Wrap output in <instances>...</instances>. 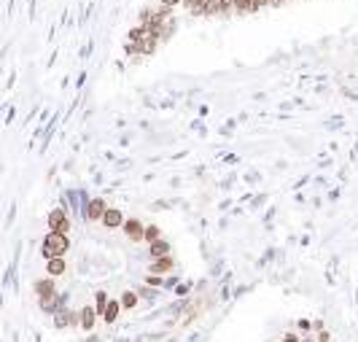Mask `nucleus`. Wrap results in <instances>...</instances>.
Instances as JSON below:
<instances>
[{
    "label": "nucleus",
    "instance_id": "nucleus-1",
    "mask_svg": "<svg viewBox=\"0 0 358 342\" xmlns=\"http://www.w3.org/2000/svg\"><path fill=\"white\" fill-rule=\"evenodd\" d=\"M70 250V237L67 235H60V232H49L40 243V256L46 261L49 259H57V256H65Z\"/></svg>",
    "mask_w": 358,
    "mask_h": 342
},
{
    "label": "nucleus",
    "instance_id": "nucleus-2",
    "mask_svg": "<svg viewBox=\"0 0 358 342\" xmlns=\"http://www.w3.org/2000/svg\"><path fill=\"white\" fill-rule=\"evenodd\" d=\"M46 224H49V232H60V235H67V232H70V218H67V213L62 208L51 210V213L46 216Z\"/></svg>",
    "mask_w": 358,
    "mask_h": 342
},
{
    "label": "nucleus",
    "instance_id": "nucleus-3",
    "mask_svg": "<svg viewBox=\"0 0 358 342\" xmlns=\"http://www.w3.org/2000/svg\"><path fill=\"white\" fill-rule=\"evenodd\" d=\"M108 213V205H105V199L102 197H92V199H86V205H84V218L86 221H102V216Z\"/></svg>",
    "mask_w": 358,
    "mask_h": 342
},
{
    "label": "nucleus",
    "instance_id": "nucleus-4",
    "mask_svg": "<svg viewBox=\"0 0 358 342\" xmlns=\"http://www.w3.org/2000/svg\"><path fill=\"white\" fill-rule=\"evenodd\" d=\"M121 229H124V235H127V240H130V243H143V240H146V226H143L137 218H127Z\"/></svg>",
    "mask_w": 358,
    "mask_h": 342
},
{
    "label": "nucleus",
    "instance_id": "nucleus-5",
    "mask_svg": "<svg viewBox=\"0 0 358 342\" xmlns=\"http://www.w3.org/2000/svg\"><path fill=\"white\" fill-rule=\"evenodd\" d=\"M35 294H38V299L43 302V299H54V296H60L57 294V286H54V278H40V280H35Z\"/></svg>",
    "mask_w": 358,
    "mask_h": 342
},
{
    "label": "nucleus",
    "instance_id": "nucleus-6",
    "mask_svg": "<svg viewBox=\"0 0 358 342\" xmlns=\"http://www.w3.org/2000/svg\"><path fill=\"white\" fill-rule=\"evenodd\" d=\"M124 213H121V210H116V208H108V213L102 216V224L108 226V229H121V226H124Z\"/></svg>",
    "mask_w": 358,
    "mask_h": 342
},
{
    "label": "nucleus",
    "instance_id": "nucleus-7",
    "mask_svg": "<svg viewBox=\"0 0 358 342\" xmlns=\"http://www.w3.org/2000/svg\"><path fill=\"white\" fill-rule=\"evenodd\" d=\"M78 326L84 329V332H92V329H95V323H97V310L95 307H84V310L78 312Z\"/></svg>",
    "mask_w": 358,
    "mask_h": 342
},
{
    "label": "nucleus",
    "instance_id": "nucleus-8",
    "mask_svg": "<svg viewBox=\"0 0 358 342\" xmlns=\"http://www.w3.org/2000/svg\"><path fill=\"white\" fill-rule=\"evenodd\" d=\"M65 270H67V261H65V256H57V259H49V261H46V272H49V278L65 275Z\"/></svg>",
    "mask_w": 358,
    "mask_h": 342
},
{
    "label": "nucleus",
    "instance_id": "nucleus-9",
    "mask_svg": "<svg viewBox=\"0 0 358 342\" xmlns=\"http://www.w3.org/2000/svg\"><path fill=\"white\" fill-rule=\"evenodd\" d=\"M172 256H162V259H151V275H164L172 270Z\"/></svg>",
    "mask_w": 358,
    "mask_h": 342
},
{
    "label": "nucleus",
    "instance_id": "nucleus-10",
    "mask_svg": "<svg viewBox=\"0 0 358 342\" xmlns=\"http://www.w3.org/2000/svg\"><path fill=\"white\" fill-rule=\"evenodd\" d=\"M76 321H81V318H76V315H73V312H57V315H54V326L57 329H65V326H73V323H76Z\"/></svg>",
    "mask_w": 358,
    "mask_h": 342
},
{
    "label": "nucleus",
    "instance_id": "nucleus-11",
    "mask_svg": "<svg viewBox=\"0 0 358 342\" xmlns=\"http://www.w3.org/2000/svg\"><path fill=\"white\" fill-rule=\"evenodd\" d=\"M121 310H124V307H121V302L111 299V302H108V307H105V315H102V321H105V323H113V321L119 318Z\"/></svg>",
    "mask_w": 358,
    "mask_h": 342
},
{
    "label": "nucleus",
    "instance_id": "nucleus-12",
    "mask_svg": "<svg viewBox=\"0 0 358 342\" xmlns=\"http://www.w3.org/2000/svg\"><path fill=\"white\" fill-rule=\"evenodd\" d=\"M119 302H121V307H124V310H135L137 302H140V294H137V291H124Z\"/></svg>",
    "mask_w": 358,
    "mask_h": 342
},
{
    "label": "nucleus",
    "instance_id": "nucleus-13",
    "mask_svg": "<svg viewBox=\"0 0 358 342\" xmlns=\"http://www.w3.org/2000/svg\"><path fill=\"white\" fill-rule=\"evenodd\" d=\"M162 256H170V243L164 240L151 243V259H162Z\"/></svg>",
    "mask_w": 358,
    "mask_h": 342
},
{
    "label": "nucleus",
    "instance_id": "nucleus-14",
    "mask_svg": "<svg viewBox=\"0 0 358 342\" xmlns=\"http://www.w3.org/2000/svg\"><path fill=\"white\" fill-rule=\"evenodd\" d=\"M108 294L105 291H97L95 294V310H97V315H105V307H108Z\"/></svg>",
    "mask_w": 358,
    "mask_h": 342
},
{
    "label": "nucleus",
    "instance_id": "nucleus-15",
    "mask_svg": "<svg viewBox=\"0 0 358 342\" xmlns=\"http://www.w3.org/2000/svg\"><path fill=\"white\" fill-rule=\"evenodd\" d=\"M157 240H162V229L157 224H148L146 226V243L151 245V243H157Z\"/></svg>",
    "mask_w": 358,
    "mask_h": 342
},
{
    "label": "nucleus",
    "instance_id": "nucleus-16",
    "mask_svg": "<svg viewBox=\"0 0 358 342\" xmlns=\"http://www.w3.org/2000/svg\"><path fill=\"white\" fill-rule=\"evenodd\" d=\"M207 0H183V5H186L189 14H202V5H205Z\"/></svg>",
    "mask_w": 358,
    "mask_h": 342
},
{
    "label": "nucleus",
    "instance_id": "nucleus-17",
    "mask_svg": "<svg viewBox=\"0 0 358 342\" xmlns=\"http://www.w3.org/2000/svg\"><path fill=\"white\" fill-rule=\"evenodd\" d=\"M146 286H154V288L162 286V278H159V275H148V278H146Z\"/></svg>",
    "mask_w": 358,
    "mask_h": 342
},
{
    "label": "nucleus",
    "instance_id": "nucleus-18",
    "mask_svg": "<svg viewBox=\"0 0 358 342\" xmlns=\"http://www.w3.org/2000/svg\"><path fill=\"white\" fill-rule=\"evenodd\" d=\"M137 294H140L143 299H148V302H154V296H157V291H148V288H140Z\"/></svg>",
    "mask_w": 358,
    "mask_h": 342
},
{
    "label": "nucleus",
    "instance_id": "nucleus-19",
    "mask_svg": "<svg viewBox=\"0 0 358 342\" xmlns=\"http://www.w3.org/2000/svg\"><path fill=\"white\" fill-rule=\"evenodd\" d=\"M280 342H302V340H299V334H293V332H288V334H286V337H283Z\"/></svg>",
    "mask_w": 358,
    "mask_h": 342
}]
</instances>
